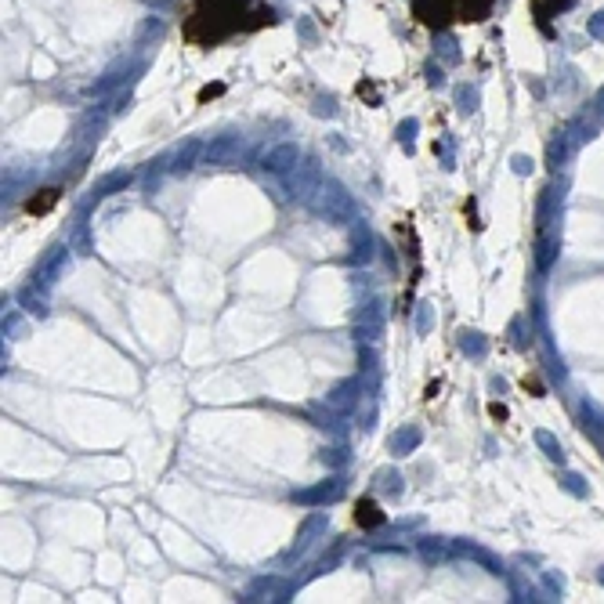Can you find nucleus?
Listing matches in <instances>:
<instances>
[{
	"label": "nucleus",
	"mask_w": 604,
	"mask_h": 604,
	"mask_svg": "<svg viewBox=\"0 0 604 604\" xmlns=\"http://www.w3.org/2000/svg\"><path fill=\"white\" fill-rule=\"evenodd\" d=\"M413 15L431 26V29H441L456 18V0H413Z\"/></svg>",
	"instance_id": "2"
},
{
	"label": "nucleus",
	"mask_w": 604,
	"mask_h": 604,
	"mask_svg": "<svg viewBox=\"0 0 604 604\" xmlns=\"http://www.w3.org/2000/svg\"><path fill=\"white\" fill-rule=\"evenodd\" d=\"M492 11V0H456V18L463 22H481Z\"/></svg>",
	"instance_id": "4"
},
{
	"label": "nucleus",
	"mask_w": 604,
	"mask_h": 604,
	"mask_svg": "<svg viewBox=\"0 0 604 604\" xmlns=\"http://www.w3.org/2000/svg\"><path fill=\"white\" fill-rule=\"evenodd\" d=\"M489 413H492L496 420H507V409H503V406H496V401H492V406H489Z\"/></svg>",
	"instance_id": "6"
},
{
	"label": "nucleus",
	"mask_w": 604,
	"mask_h": 604,
	"mask_svg": "<svg viewBox=\"0 0 604 604\" xmlns=\"http://www.w3.org/2000/svg\"><path fill=\"white\" fill-rule=\"evenodd\" d=\"M247 11H243V0H192V11L185 15V40L192 44H217V40L232 36L235 29H247Z\"/></svg>",
	"instance_id": "1"
},
{
	"label": "nucleus",
	"mask_w": 604,
	"mask_h": 604,
	"mask_svg": "<svg viewBox=\"0 0 604 604\" xmlns=\"http://www.w3.org/2000/svg\"><path fill=\"white\" fill-rule=\"evenodd\" d=\"M58 199H62V192L58 188H44V192H40V195H33V199H26V214H48L55 203H58Z\"/></svg>",
	"instance_id": "5"
},
{
	"label": "nucleus",
	"mask_w": 604,
	"mask_h": 604,
	"mask_svg": "<svg viewBox=\"0 0 604 604\" xmlns=\"http://www.w3.org/2000/svg\"><path fill=\"white\" fill-rule=\"evenodd\" d=\"M351 517H355L358 529H377V525H384V510H380L373 500H358L355 510H351Z\"/></svg>",
	"instance_id": "3"
}]
</instances>
